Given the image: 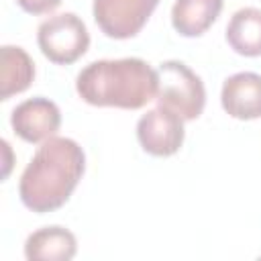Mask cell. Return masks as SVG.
Returning <instances> with one entry per match:
<instances>
[{"label":"cell","mask_w":261,"mask_h":261,"mask_svg":"<svg viewBox=\"0 0 261 261\" xmlns=\"http://www.w3.org/2000/svg\"><path fill=\"white\" fill-rule=\"evenodd\" d=\"M16 4L29 14H47L55 10L61 0H16Z\"/></svg>","instance_id":"13"},{"label":"cell","mask_w":261,"mask_h":261,"mask_svg":"<svg viewBox=\"0 0 261 261\" xmlns=\"http://www.w3.org/2000/svg\"><path fill=\"white\" fill-rule=\"evenodd\" d=\"M157 88V69L139 57L94 61L75 80V90L84 102L124 110H137L155 100Z\"/></svg>","instance_id":"2"},{"label":"cell","mask_w":261,"mask_h":261,"mask_svg":"<svg viewBox=\"0 0 261 261\" xmlns=\"http://www.w3.org/2000/svg\"><path fill=\"white\" fill-rule=\"evenodd\" d=\"M10 124L14 133L27 141V143H41L59 130L61 124V112L55 102L49 98L37 96L20 102L12 114H10Z\"/></svg>","instance_id":"7"},{"label":"cell","mask_w":261,"mask_h":261,"mask_svg":"<svg viewBox=\"0 0 261 261\" xmlns=\"http://www.w3.org/2000/svg\"><path fill=\"white\" fill-rule=\"evenodd\" d=\"M159 0H94V18L104 35L112 39L135 37Z\"/></svg>","instance_id":"5"},{"label":"cell","mask_w":261,"mask_h":261,"mask_svg":"<svg viewBox=\"0 0 261 261\" xmlns=\"http://www.w3.org/2000/svg\"><path fill=\"white\" fill-rule=\"evenodd\" d=\"M35 77V63L22 47L4 45L0 49V98L8 100L24 92Z\"/></svg>","instance_id":"11"},{"label":"cell","mask_w":261,"mask_h":261,"mask_svg":"<svg viewBox=\"0 0 261 261\" xmlns=\"http://www.w3.org/2000/svg\"><path fill=\"white\" fill-rule=\"evenodd\" d=\"M159 88L155 100L179 114L184 120H194L202 114L206 104V90L202 80L181 61H163L157 67Z\"/></svg>","instance_id":"3"},{"label":"cell","mask_w":261,"mask_h":261,"mask_svg":"<svg viewBox=\"0 0 261 261\" xmlns=\"http://www.w3.org/2000/svg\"><path fill=\"white\" fill-rule=\"evenodd\" d=\"M222 108L239 120H253L261 116V75L241 71L224 80L220 92Z\"/></svg>","instance_id":"8"},{"label":"cell","mask_w":261,"mask_h":261,"mask_svg":"<svg viewBox=\"0 0 261 261\" xmlns=\"http://www.w3.org/2000/svg\"><path fill=\"white\" fill-rule=\"evenodd\" d=\"M137 137L147 153L169 157L184 143V118L165 106H157L139 118Z\"/></svg>","instance_id":"6"},{"label":"cell","mask_w":261,"mask_h":261,"mask_svg":"<svg viewBox=\"0 0 261 261\" xmlns=\"http://www.w3.org/2000/svg\"><path fill=\"white\" fill-rule=\"evenodd\" d=\"M86 169L84 149L67 137H51L33 155L18 184L22 204L37 212H53L61 208Z\"/></svg>","instance_id":"1"},{"label":"cell","mask_w":261,"mask_h":261,"mask_svg":"<svg viewBox=\"0 0 261 261\" xmlns=\"http://www.w3.org/2000/svg\"><path fill=\"white\" fill-rule=\"evenodd\" d=\"M37 43L43 55L59 65L77 61L90 47V35L80 16L61 12L39 24Z\"/></svg>","instance_id":"4"},{"label":"cell","mask_w":261,"mask_h":261,"mask_svg":"<svg viewBox=\"0 0 261 261\" xmlns=\"http://www.w3.org/2000/svg\"><path fill=\"white\" fill-rule=\"evenodd\" d=\"M75 251L77 241L63 226L39 228L24 243V257L29 261H69Z\"/></svg>","instance_id":"9"},{"label":"cell","mask_w":261,"mask_h":261,"mask_svg":"<svg viewBox=\"0 0 261 261\" xmlns=\"http://www.w3.org/2000/svg\"><path fill=\"white\" fill-rule=\"evenodd\" d=\"M226 41L245 57L261 55V10L253 6L237 10L228 20Z\"/></svg>","instance_id":"12"},{"label":"cell","mask_w":261,"mask_h":261,"mask_svg":"<svg viewBox=\"0 0 261 261\" xmlns=\"http://www.w3.org/2000/svg\"><path fill=\"white\" fill-rule=\"evenodd\" d=\"M220 10L222 0H175L171 24L184 37H200L212 27Z\"/></svg>","instance_id":"10"}]
</instances>
